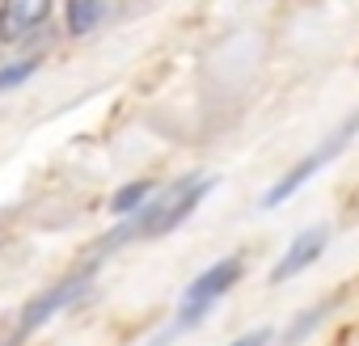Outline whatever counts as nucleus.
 <instances>
[{
	"label": "nucleus",
	"mask_w": 359,
	"mask_h": 346,
	"mask_svg": "<svg viewBox=\"0 0 359 346\" xmlns=\"http://www.w3.org/2000/svg\"><path fill=\"white\" fill-rule=\"evenodd\" d=\"M212 186H216V178H191V182H177L173 191H165L161 199H152L127 228H118V237L110 241V245H118V241H152V237H169L173 228H182L195 212H199V203L212 195Z\"/></svg>",
	"instance_id": "1"
},
{
	"label": "nucleus",
	"mask_w": 359,
	"mask_h": 346,
	"mask_svg": "<svg viewBox=\"0 0 359 346\" xmlns=\"http://www.w3.org/2000/svg\"><path fill=\"white\" fill-rule=\"evenodd\" d=\"M355 135H359V110H355V114H351L342 127H334V131H330V135H325V139H321L313 152H309V156H300V160H296V165L283 173V178H279V182H275V186H271L262 199H258V207H262V212H275V207H283V203H287V199H292V195L304 186V182H313L317 173L330 165V160H338V156H342V152L355 144Z\"/></svg>",
	"instance_id": "2"
},
{
	"label": "nucleus",
	"mask_w": 359,
	"mask_h": 346,
	"mask_svg": "<svg viewBox=\"0 0 359 346\" xmlns=\"http://www.w3.org/2000/svg\"><path fill=\"white\" fill-rule=\"evenodd\" d=\"M245 279V258L241 254H229V258H220V262H212L203 275H195L191 279V287L182 291V304H177V321H173V333L177 329H191V325H199L237 283ZM169 333V338H173Z\"/></svg>",
	"instance_id": "3"
},
{
	"label": "nucleus",
	"mask_w": 359,
	"mask_h": 346,
	"mask_svg": "<svg viewBox=\"0 0 359 346\" xmlns=\"http://www.w3.org/2000/svg\"><path fill=\"white\" fill-rule=\"evenodd\" d=\"M89 279H93V266H85L81 275H72V279H64L60 287H51V291H43L39 300H30V304L22 308V321H18L13 342H26V338H30V333H39L51 317H60L76 296H85V291H89Z\"/></svg>",
	"instance_id": "4"
},
{
	"label": "nucleus",
	"mask_w": 359,
	"mask_h": 346,
	"mask_svg": "<svg viewBox=\"0 0 359 346\" xmlns=\"http://www.w3.org/2000/svg\"><path fill=\"white\" fill-rule=\"evenodd\" d=\"M330 245V228L325 224H313V228H304V233H296V241L287 245V254L279 258V266L271 270V283H287V279H296V275H304L317 258H321V249Z\"/></svg>",
	"instance_id": "5"
},
{
	"label": "nucleus",
	"mask_w": 359,
	"mask_h": 346,
	"mask_svg": "<svg viewBox=\"0 0 359 346\" xmlns=\"http://www.w3.org/2000/svg\"><path fill=\"white\" fill-rule=\"evenodd\" d=\"M47 13H51V0H5L0 5V39L5 43L22 39L26 30L43 26Z\"/></svg>",
	"instance_id": "6"
},
{
	"label": "nucleus",
	"mask_w": 359,
	"mask_h": 346,
	"mask_svg": "<svg viewBox=\"0 0 359 346\" xmlns=\"http://www.w3.org/2000/svg\"><path fill=\"white\" fill-rule=\"evenodd\" d=\"M106 18L102 0H68V34H89Z\"/></svg>",
	"instance_id": "7"
},
{
	"label": "nucleus",
	"mask_w": 359,
	"mask_h": 346,
	"mask_svg": "<svg viewBox=\"0 0 359 346\" xmlns=\"http://www.w3.org/2000/svg\"><path fill=\"white\" fill-rule=\"evenodd\" d=\"M152 191H156V186H152L148 178H140V182H127V186H118V191H114V199H110V212H114V216H131V212H140V207L152 199Z\"/></svg>",
	"instance_id": "8"
},
{
	"label": "nucleus",
	"mask_w": 359,
	"mask_h": 346,
	"mask_svg": "<svg viewBox=\"0 0 359 346\" xmlns=\"http://www.w3.org/2000/svg\"><path fill=\"white\" fill-rule=\"evenodd\" d=\"M34 72H39V60H18V64H9V68H0V93L26 85Z\"/></svg>",
	"instance_id": "9"
},
{
	"label": "nucleus",
	"mask_w": 359,
	"mask_h": 346,
	"mask_svg": "<svg viewBox=\"0 0 359 346\" xmlns=\"http://www.w3.org/2000/svg\"><path fill=\"white\" fill-rule=\"evenodd\" d=\"M271 338H275V329H271V325H258V329L241 333V338H237V342H229V346H271Z\"/></svg>",
	"instance_id": "10"
},
{
	"label": "nucleus",
	"mask_w": 359,
	"mask_h": 346,
	"mask_svg": "<svg viewBox=\"0 0 359 346\" xmlns=\"http://www.w3.org/2000/svg\"><path fill=\"white\" fill-rule=\"evenodd\" d=\"M317 321H321V312H309V317H296V325L287 329V338H283V342H287V346H292V342H300V338H304V333H309V329H313Z\"/></svg>",
	"instance_id": "11"
}]
</instances>
